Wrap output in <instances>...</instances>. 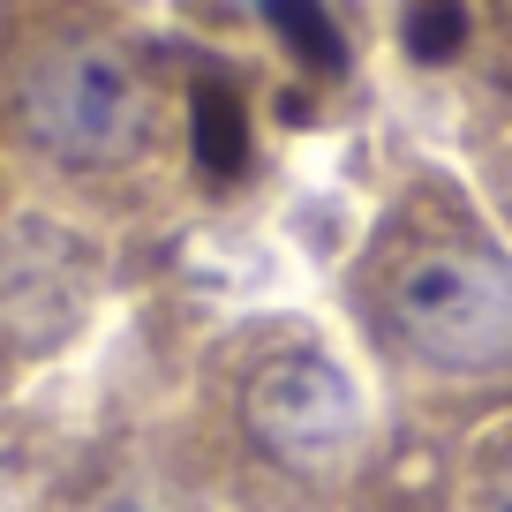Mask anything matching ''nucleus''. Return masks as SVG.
Instances as JSON below:
<instances>
[{"label":"nucleus","mask_w":512,"mask_h":512,"mask_svg":"<svg viewBox=\"0 0 512 512\" xmlns=\"http://www.w3.org/2000/svg\"><path fill=\"white\" fill-rule=\"evenodd\" d=\"M339 302L392 430L460 445L512 415V241L452 174H415L369 219Z\"/></svg>","instance_id":"f257e3e1"},{"label":"nucleus","mask_w":512,"mask_h":512,"mask_svg":"<svg viewBox=\"0 0 512 512\" xmlns=\"http://www.w3.org/2000/svg\"><path fill=\"white\" fill-rule=\"evenodd\" d=\"M384 407L317 317L256 309L196 354L174 437L226 512H339L384 452Z\"/></svg>","instance_id":"f03ea898"},{"label":"nucleus","mask_w":512,"mask_h":512,"mask_svg":"<svg viewBox=\"0 0 512 512\" xmlns=\"http://www.w3.org/2000/svg\"><path fill=\"white\" fill-rule=\"evenodd\" d=\"M0 91L23 151L83 189L136 181L166 144V83L136 31L83 0H46L0 46Z\"/></svg>","instance_id":"7ed1b4c3"},{"label":"nucleus","mask_w":512,"mask_h":512,"mask_svg":"<svg viewBox=\"0 0 512 512\" xmlns=\"http://www.w3.org/2000/svg\"><path fill=\"white\" fill-rule=\"evenodd\" d=\"M106 256L53 211H8L0 219V377L68 354L98 317Z\"/></svg>","instance_id":"20e7f679"},{"label":"nucleus","mask_w":512,"mask_h":512,"mask_svg":"<svg viewBox=\"0 0 512 512\" xmlns=\"http://www.w3.org/2000/svg\"><path fill=\"white\" fill-rule=\"evenodd\" d=\"M68 512H226V505L196 482L189 452H181L174 422H166V430L121 445L113 460H98L83 475V490L68 497Z\"/></svg>","instance_id":"39448f33"},{"label":"nucleus","mask_w":512,"mask_h":512,"mask_svg":"<svg viewBox=\"0 0 512 512\" xmlns=\"http://www.w3.org/2000/svg\"><path fill=\"white\" fill-rule=\"evenodd\" d=\"M339 512H460L452 445L415 437V430H384V452L369 460V475L347 490Z\"/></svg>","instance_id":"423d86ee"},{"label":"nucleus","mask_w":512,"mask_h":512,"mask_svg":"<svg viewBox=\"0 0 512 512\" xmlns=\"http://www.w3.org/2000/svg\"><path fill=\"white\" fill-rule=\"evenodd\" d=\"M189 151L211 181H234L249 166V113H241V91L226 76H196L189 91Z\"/></svg>","instance_id":"0eeeda50"},{"label":"nucleus","mask_w":512,"mask_h":512,"mask_svg":"<svg viewBox=\"0 0 512 512\" xmlns=\"http://www.w3.org/2000/svg\"><path fill=\"white\" fill-rule=\"evenodd\" d=\"M452 490H460V512H512V415L452 445Z\"/></svg>","instance_id":"6e6552de"},{"label":"nucleus","mask_w":512,"mask_h":512,"mask_svg":"<svg viewBox=\"0 0 512 512\" xmlns=\"http://www.w3.org/2000/svg\"><path fill=\"white\" fill-rule=\"evenodd\" d=\"M400 38H407L415 61H452L460 38H467V0H407Z\"/></svg>","instance_id":"1a4fd4ad"},{"label":"nucleus","mask_w":512,"mask_h":512,"mask_svg":"<svg viewBox=\"0 0 512 512\" xmlns=\"http://www.w3.org/2000/svg\"><path fill=\"white\" fill-rule=\"evenodd\" d=\"M272 23H279V38H287L294 53H302L317 76H332L347 53H339V31H332V16H324L317 0H272Z\"/></svg>","instance_id":"9d476101"}]
</instances>
